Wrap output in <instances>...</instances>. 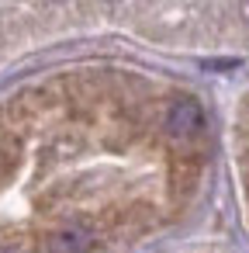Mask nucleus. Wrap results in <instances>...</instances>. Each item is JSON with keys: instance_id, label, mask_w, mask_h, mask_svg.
Returning <instances> with one entry per match:
<instances>
[{"instance_id": "obj_1", "label": "nucleus", "mask_w": 249, "mask_h": 253, "mask_svg": "<svg viewBox=\"0 0 249 253\" xmlns=\"http://www.w3.org/2000/svg\"><path fill=\"white\" fill-rule=\"evenodd\" d=\"M90 250H94V236L83 225H59L45 239V253H90Z\"/></svg>"}, {"instance_id": "obj_2", "label": "nucleus", "mask_w": 249, "mask_h": 253, "mask_svg": "<svg viewBox=\"0 0 249 253\" xmlns=\"http://www.w3.org/2000/svg\"><path fill=\"white\" fill-rule=\"evenodd\" d=\"M166 125H170V132H173V135H194V132L204 125V111H201V104H197V101L180 97V101L170 108Z\"/></svg>"}]
</instances>
